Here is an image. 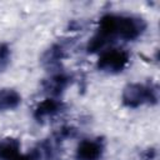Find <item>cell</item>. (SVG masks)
I'll return each instance as SVG.
<instances>
[{
    "label": "cell",
    "instance_id": "cell-4",
    "mask_svg": "<svg viewBox=\"0 0 160 160\" xmlns=\"http://www.w3.org/2000/svg\"><path fill=\"white\" fill-rule=\"evenodd\" d=\"M72 84V76L64 71H54L49 78L44 79L41 86L42 90L48 94L49 98L60 99L61 95L66 91V89Z\"/></svg>",
    "mask_w": 160,
    "mask_h": 160
},
{
    "label": "cell",
    "instance_id": "cell-6",
    "mask_svg": "<svg viewBox=\"0 0 160 160\" xmlns=\"http://www.w3.org/2000/svg\"><path fill=\"white\" fill-rule=\"evenodd\" d=\"M64 110H65V104L61 99L48 96L46 99L38 102V105L34 109L32 116L38 122H45L61 114Z\"/></svg>",
    "mask_w": 160,
    "mask_h": 160
},
{
    "label": "cell",
    "instance_id": "cell-10",
    "mask_svg": "<svg viewBox=\"0 0 160 160\" xmlns=\"http://www.w3.org/2000/svg\"><path fill=\"white\" fill-rule=\"evenodd\" d=\"M11 59V50L10 46L5 42L0 44V71H2L4 69H6V66L9 65Z\"/></svg>",
    "mask_w": 160,
    "mask_h": 160
},
{
    "label": "cell",
    "instance_id": "cell-3",
    "mask_svg": "<svg viewBox=\"0 0 160 160\" xmlns=\"http://www.w3.org/2000/svg\"><path fill=\"white\" fill-rule=\"evenodd\" d=\"M130 61V54L121 48H108L102 50L98 58L96 68L105 74L121 72Z\"/></svg>",
    "mask_w": 160,
    "mask_h": 160
},
{
    "label": "cell",
    "instance_id": "cell-11",
    "mask_svg": "<svg viewBox=\"0 0 160 160\" xmlns=\"http://www.w3.org/2000/svg\"><path fill=\"white\" fill-rule=\"evenodd\" d=\"M12 160H41V156L36 149V146L34 149H31L30 151L25 152V154H19L16 158H14Z\"/></svg>",
    "mask_w": 160,
    "mask_h": 160
},
{
    "label": "cell",
    "instance_id": "cell-1",
    "mask_svg": "<svg viewBox=\"0 0 160 160\" xmlns=\"http://www.w3.org/2000/svg\"><path fill=\"white\" fill-rule=\"evenodd\" d=\"M146 21L131 14H105L99 20V28L88 42L86 50L90 54L102 51L116 40L134 41L146 30Z\"/></svg>",
    "mask_w": 160,
    "mask_h": 160
},
{
    "label": "cell",
    "instance_id": "cell-7",
    "mask_svg": "<svg viewBox=\"0 0 160 160\" xmlns=\"http://www.w3.org/2000/svg\"><path fill=\"white\" fill-rule=\"evenodd\" d=\"M69 49V44L65 41H59L52 44L42 55L41 61L44 64V66H46L48 69H55L56 71L59 70L58 68L60 66L61 61L65 59L66 56V51ZM54 70V71H55Z\"/></svg>",
    "mask_w": 160,
    "mask_h": 160
},
{
    "label": "cell",
    "instance_id": "cell-5",
    "mask_svg": "<svg viewBox=\"0 0 160 160\" xmlns=\"http://www.w3.org/2000/svg\"><path fill=\"white\" fill-rule=\"evenodd\" d=\"M105 151V144L100 138L82 139L75 149L76 160H99Z\"/></svg>",
    "mask_w": 160,
    "mask_h": 160
},
{
    "label": "cell",
    "instance_id": "cell-2",
    "mask_svg": "<svg viewBox=\"0 0 160 160\" xmlns=\"http://www.w3.org/2000/svg\"><path fill=\"white\" fill-rule=\"evenodd\" d=\"M121 101L129 109L155 105L159 101L158 85L151 82H130L122 89Z\"/></svg>",
    "mask_w": 160,
    "mask_h": 160
},
{
    "label": "cell",
    "instance_id": "cell-9",
    "mask_svg": "<svg viewBox=\"0 0 160 160\" xmlns=\"http://www.w3.org/2000/svg\"><path fill=\"white\" fill-rule=\"evenodd\" d=\"M21 141L18 138L8 136L0 140V160H12L21 151Z\"/></svg>",
    "mask_w": 160,
    "mask_h": 160
},
{
    "label": "cell",
    "instance_id": "cell-8",
    "mask_svg": "<svg viewBox=\"0 0 160 160\" xmlns=\"http://www.w3.org/2000/svg\"><path fill=\"white\" fill-rule=\"evenodd\" d=\"M21 104V95L12 88L0 89V111L15 110Z\"/></svg>",
    "mask_w": 160,
    "mask_h": 160
}]
</instances>
